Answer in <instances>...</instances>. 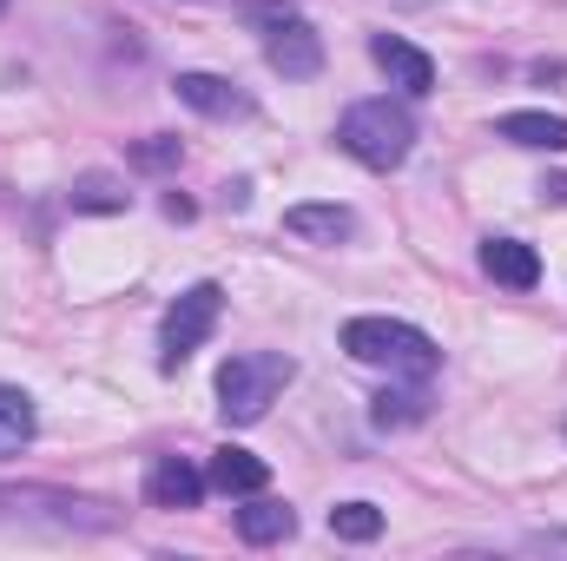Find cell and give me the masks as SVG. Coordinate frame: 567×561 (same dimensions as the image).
<instances>
[{"instance_id":"6da1fadb","label":"cell","mask_w":567,"mask_h":561,"mask_svg":"<svg viewBox=\"0 0 567 561\" xmlns=\"http://www.w3.org/2000/svg\"><path fill=\"white\" fill-rule=\"evenodd\" d=\"M343 350H350L357 364L390 370V377H410V384H423V377L442 370L435 337L416 330V324H403V317H350V324H343Z\"/></svg>"},{"instance_id":"7a4b0ae2","label":"cell","mask_w":567,"mask_h":561,"mask_svg":"<svg viewBox=\"0 0 567 561\" xmlns=\"http://www.w3.org/2000/svg\"><path fill=\"white\" fill-rule=\"evenodd\" d=\"M337 145H343L357 165L390 172V165L410 159V145H416V120H410V106H396V100H357V106L337 120Z\"/></svg>"},{"instance_id":"3957f363","label":"cell","mask_w":567,"mask_h":561,"mask_svg":"<svg viewBox=\"0 0 567 561\" xmlns=\"http://www.w3.org/2000/svg\"><path fill=\"white\" fill-rule=\"evenodd\" d=\"M290 377H297V364L284 350H238V357H225V370H218V410H225V422H258L278 404V390Z\"/></svg>"},{"instance_id":"277c9868","label":"cell","mask_w":567,"mask_h":561,"mask_svg":"<svg viewBox=\"0 0 567 561\" xmlns=\"http://www.w3.org/2000/svg\"><path fill=\"white\" fill-rule=\"evenodd\" d=\"M238 13L251 27H265V60L278 67L284 80H317L323 73V40H317V27L290 0H245Z\"/></svg>"},{"instance_id":"5b68a950","label":"cell","mask_w":567,"mask_h":561,"mask_svg":"<svg viewBox=\"0 0 567 561\" xmlns=\"http://www.w3.org/2000/svg\"><path fill=\"white\" fill-rule=\"evenodd\" d=\"M218 310H225V290H218V284H192V290H178V304H172L165 324H158V370H178V364L218 330Z\"/></svg>"},{"instance_id":"8992f818","label":"cell","mask_w":567,"mask_h":561,"mask_svg":"<svg viewBox=\"0 0 567 561\" xmlns=\"http://www.w3.org/2000/svg\"><path fill=\"white\" fill-rule=\"evenodd\" d=\"M370 60L390 73V86H403L410 100H423L435 93V60H429L423 47H410L403 33H370Z\"/></svg>"},{"instance_id":"52a82bcc","label":"cell","mask_w":567,"mask_h":561,"mask_svg":"<svg viewBox=\"0 0 567 561\" xmlns=\"http://www.w3.org/2000/svg\"><path fill=\"white\" fill-rule=\"evenodd\" d=\"M145 502L152 509H198L205 502V476L185 462V456H158L145 469Z\"/></svg>"},{"instance_id":"ba28073f","label":"cell","mask_w":567,"mask_h":561,"mask_svg":"<svg viewBox=\"0 0 567 561\" xmlns=\"http://www.w3.org/2000/svg\"><path fill=\"white\" fill-rule=\"evenodd\" d=\"M172 93H178L192 113H205V120H245V113H251V100H245L231 80H218V73H178Z\"/></svg>"},{"instance_id":"9c48e42d","label":"cell","mask_w":567,"mask_h":561,"mask_svg":"<svg viewBox=\"0 0 567 561\" xmlns=\"http://www.w3.org/2000/svg\"><path fill=\"white\" fill-rule=\"evenodd\" d=\"M482 272L495 284H508V290H535L542 284V252L522 245V238H488L482 245Z\"/></svg>"},{"instance_id":"30bf717a","label":"cell","mask_w":567,"mask_h":561,"mask_svg":"<svg viewBox=\"0 0 567 561\" xmlns=\"http://www.w3.org/2000/svg\"><path fill=\"white\" fill-rule=\"evenodd\" d=\"M205 482H212V489H225V496H258V489L271 482V462H265V456H251V449H238V442H225V449L212 456Z\"/></svg>"},{"instance_id":"8fae6325","label":"cell","mask_w":567,"mask_h":561,"mask_svg":"<svg viewBox=\"0 0 567 561\" xmlns=\"http://www.w3.org/2000/svg\"><path fill=\"white\" fill-rule=\"evenodd\" d=\"M284 232L290 238H310V245H337V238L357 232V218H350V205H290L284 212Z\"/></svg>"},{"instance_id":"7c38bea8","label":"cell","mask_w":567,"mask_h":561,"mask_svg":"<svg viewBox=\"0 0 567 561\" xmlns=\"http://www.w3.org/2000/svg\"><path fill=\"white\" fill-rule=\"evenodd\" d=\"M495 133L528 145V152H567V120H555V113H508Z\"/></svg>"},{"instance_id":"4fadbf2b","label":"cell","mask_w":567,"mask_h":561,"mask_svg":"<svg viewBox=\"0 0 567 561\" xmlns=\"http://www.w3.org/2000/svg\"><path fill=\"white\" fill-rule=\"evenodd\" d=\"M290 529H297V516H290L284 502H271L265 489H258V502H251V509H238V536H245V542H258V549H265V542H284Z\"/></svg>"},{"instance_id":"5bb4252c","label":"cell","mask_w":567,"mask_h":561,"mask_svg":"<svg viewBox=\"0 0 567 561\" xmlns=\"http://www.w3.org/2000/svg\"><path fill=\"white\" fill-rule=\"evenodd\" d=\"M33 442V397L0 384V456H20Z\"/></svg>"},{"instance_id":"9a60e30c","label":"cell","mask_w":567,"mask_h":561,"mask_svg":"<svg viewBox=\"0 0 567 561\" xmlns=\"http://www.w3.org/2000/svg\"><path fill=\"white\" fill-rule=\"evenodd\" d=\"M330 536L337 542H377L383 536V509L377 502H337L330 509Z\"/></svg>"},{"instance_id":"2e32d148","label":"cell","mask_w":567,"mask_h":561,"mask_svg":"<svg viewBox=\"0 0 567 561\" xmlns=\"http://www.w3.org/2000/svg\"><path fill=\"white\" fill-rule=\"evenodd\" d=\"M370 417H377V429H410V422H423V417H429V404L416 397V390H383Z\"/></svg>"},{"instance_id":"e0dca14e","label":"cell","mask_w":567,"mask_h":561,"mask_svg":"<svg viewBox=\"0 0 567 561\" xmlns=\"http://www.w3.org/2000/svg\"><path fill=\"white\" fill-rule=\"evenodd\" d=\"M73 212H126V192H120L113 178H100V172H86V178L73 185Z\"/></svg>"},{"instance_id":"ac0fdd59","label":"cell","mask_w":567,"mask_h":561,"mask_svg":"<svg viewBox=\"0 0 567 561\" xmlns=\"http://www.w3.org/2000/svg\"><path fill=\"white\" fill-rule=\"evenodd\" d=\"M178 159H185V145L165 140V133H152V140L133 145V165H140V172H165V165H178Z\"/></svg>"},{"instance_id":"d6986e66","label":"cell","mask_w":567,"mask_h":561,"mask_svg":"<svg viewBox=\"0 0 567 561\" xmlns=\"http://www.w3.org/2000/svg\"><path fill=\"white\" fill-rule=\"evenodd\" d=\"M0 13H7V0H0Z\"/></svg>"}]
</instances>
